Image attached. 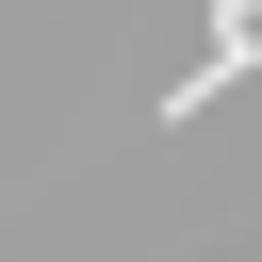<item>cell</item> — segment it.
Returning <instances> with one entry per match:
<instances>
[{"instance_id":"cell-1","label":"cell","mask_w":262,"mask_h":262,"mask_svg":"<svg viewBox=\"0 0 262 262\" xmlns=\"http://www.w3.org/2000/svg\"><path fill=\"white\" fill-rule=\"evenodd\" d=\"M246 66H262V0H213V49H196V66L164 82V131H196V115H213V98L246 82Z\"/></svg>"}]
</instances>
